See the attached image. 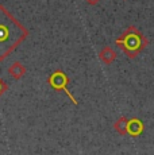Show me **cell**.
I'll list each match as a JSON object with an SVG mask.
<instances>
[{"label": "cell", "instance_id": "1", "mask_svg": "<svg viewBox=\"0 0 154 155\" xmlns=\"http://www.w3.org/2000/svg\"><path fill=\"white\" fill-rule=\"evenodd\" d=\"M27 37L28 30L4 5L0 4V62L25 42Z\"/></svg>", "mask_w": 154, "mask_h": 155}, {"label": "cell", "instance_id": "2", "mask_svg": "<svg viewBox=\"0 0 154 155\" xmlns=\"http://www.w3.org/2000/svg\"><path fill=\"white\" fill-rule=\"evenodd\" d=\"M115 45L129 58L134 59L139 55V53H142V50H145V47L149 45V41L135 26H130L119 38L115 39Z\"/></svg>", "mask_w": 154, "mask_h": 155}, {"label": "cell", "instance_id": "3", "mask_svg": "<svg viewBox=\"0 0 154 155\" xmlns=\"http://www.w3.org/2000/svg\"><path fill=\"white\" fill-rule=\"evenodd\" d=\"M47 84L52 86V89H54L55 92H64V93H66V96L70 99V101H72L75 105H79V100H77L72 94V92L68 89L69 77L66 76V73H65L64 70L57 69V70L53 71V73L49 76V78H47Z\"/></svg>", "mask_w": 154, "mask_h": 155}, {"label": "cell", "instance_id": "4", "mask_svg": "<svg viewBox=\"0 0 154 155\" xmlns=\"http://www.w3.org/2000/svg\"><path fill=\"white\" fill-rule=\"evenodd\" d=\"M145 131V124L142 120L138 117H131L127 121V128H126V135H130L132 138H138L143 134Z\"/></svg>", "mask_w": 154, "mask_h": 155}, {"label": "cell", "instance_id": "5", "mask_svg": "<svg viewBox=\"0 0 154 155\" xmlns=\"http://www.w3.org/2000/svg\"><path fill=\"white\" fill-rule=\"evenodd\" d=\"M99 59L105 65H111L114 64V61L116 59V51H115L112 47L105 46L100 50L99 53Z\"/></svg>", "mask_w": 154, "mask_h": 155}, {"label": "cell", "instance_id": "6", "mask_svg": "<svg viewBox=\"0 0 154 155\" xmlns=\"http://www.w3.org/2000/svg\"><path fill=\"white\" fill-rule=\"evenodd\" d=\"M8 73H10L15 80H20L26 74V68L23 66L20 62L16 61V62H14L10 68H8Z\"/></svg>", "mask_w": 154, "mask_h": 155}, {"label": "cell", "instance_id": "7", "mask_svg": "<svg viewBox=\"0 0 154 155\" xmlns=\"http://www.w3.org/2000/svg\"><path fill=\"white\" fill-rule=\"evenodd\" d=\"M127 121H129V119L127 117H119L116 121L114 123V128L115 131H116L119 135H126V128H127Z\"/></svg>", "mask_w": 154, "mask_h": 155}, {"label": "cell", "instance_id": "8", "mask_svg": "<svg viewBox=\"0 0 154 155\" xmlns=\"http://www.w3.org/2000/svg\"><path fill=\"white\" fill-rule=\"evenodd\" d=\"M7 89H8V84L4 81V80L0 78V97H2L3 94L7 92Z\"/></svg>", "mask_w": 154, "mask_h": 155}, {"label": "cell", "instance_id": "9", "mask_svg": "<svg viewBox=\"0 0 154 155\" xmlns=\"http://www.w3.org/2000/svg\"><path fill=\"white\" fill-rule=\"evenodd\" d=\"M85 2H87L88 4H91V5H96L97 3L100 2V0H85Z\"/></svg>", "mask_w": 154, "mask_h": 155}]
</instances>
